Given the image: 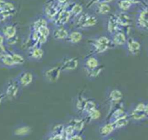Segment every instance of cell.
I'll list each match as a JSON object with an SVG mask.
<instances>
[{
	"label": "cell",
	"instance_id": "f1b7e54d",
	"mask_svg": "<svg viewBox=\"0 0 148 140\" xmlns=\"http://www.w3.org/2000/svg\"><path fill=\"white\" fill-rule=\"evenodd\" d=\"M127 112L122 103L118 105L114 108H113L110 112V115L108 118V120L110 121H114L115 120L124 115Z\"/></svg>",
	"mask_w": 148,
	"mask_h": 140
},
{
	"label": "cell",
	"instance_id": "ab89813d",
	"mask_svg": "<svg viewBox=\"0 0 148 140\" xmlns=\"http://www.w3.org/2000/svg\"><path fill=\"white\" fill-rule=\"evenodd\" d=\"M6 45V40L3 35L0 32V46Z\"/></svg>",
	"mask_w": 148,
	"mask_h": 140
},
{
	"label": "cell",
	"instance_id": "9c48e42d",
	"mask_svg": "<svg viewBox=\"0 0 148 140\" xmlns=\"http://www.w3.org/2000/svg\"><path fill=\"white\" fill-rule=\"evenodd\" d=\"M123 47L127 54L129 56H135L140 52L142 44L139 38L136 37L128 36L126 43Z\"/></svg>",
	"mask_w": 148,
	"mask_h": 140
},
{
	"label": "cell",
	"instance_id": "ffe728a7",
	"mask_svg": "<svg viewBox=\"0 0 148 140\" xmlns=\"http://www.w3.org/2000/svg\"><path fill=\"white\" fill-rule=\"evenodd\" d=\"M69 32L70 30L66 26H54L51 34L57 41H66Z\"/></svg>",
	"mask_w": 148,
	"mask_h": 140
},
{
	"label": "cell",
	"instance_id": "5b68a950",
	"mask_svg": "<svg viewBox=\"0 0 148 140\" xmlns=\"http://www.w3.org/2000/svg\"><path fill=\"white\" fill-rule=\"evenodd\" d=\"M0 32L3 35L8 46L14 45L17 42V28L16 25L9 22H5L0 28Z\"/></svg>",
	"mask_w": 148,
	"mask_h": 140
},
{
	"label": "cell",
	"instance_id": "ba28073f",
	"mask_svg": "<svg viewBox=\"0 0 148 140\" xmlns=\"http://www.w3.org/2000/svg\"><path fill=\"white\" fill-rule=\"evenodd\" d=\"M14 78L20 86L24 89L29 87L32 84L36 79V75L33 71L24 69L19 72Z\"/></svg>",
	"mask_w": 148,
	"mask_h": 140
},
{
	"label": "cell",
	"instance_id": "d590c367",
	"mask_svg": "<svg viewBox=\"0 0 148 140\" xmlns=\"http://www.w3.org/2000/svg\"><path fill=\"white\" fill-rule=\"evenodd\" d=\"M145 104H146V102H145V101H139L137 103L134 104L131 108L135 110L144 112Z\"/></svg>",
	"mask_w": 148,
	"mask_h": 140
},
{
	"label": "cell",
	"instance_id": "277c9868",
	"mask_svg": "<svg viewBox=\"0 0 148 140\" xmlns=\"http://www.w3.org/2000/svg\"><path fill=\"white\" fill-rule=\"evenodd\" d=\"M98 20L96 14L93 13L83 12L71 24L74 28L79 30H85L95 27Z\"/></svg>",
	"mask_w": 148,
	"mask_h": 140
},
{
	"label": "cell",
	"instance_id": "d6a6232c",
	"mask_svg": "<svg viewBox=\"0 0 148 140\" xmlns=\"http://www.w3.org/2000/svg\"><path fill=\"white\" fill-rule=\"evenodd\" d=\"M101 115V113L99 109L98 108L90 112L82 117H83L86 123H91L98 120L100 118Z\"/></svg>",
	"mask_w": 148,
	"mask_h": 140
},
{
	"label": "cell",
	"instance_id": "74e56055",
	"mask_svg": "<svg viewBox=\"0 0 148 140\" xmlns=\"http://www.w3.org/2000/svg\"><path fill=\"white\" fill-rule=\"evenodd\" d=\"M66 140H86V138L83 133H79L73 135L72 136L66 138Z\"/></svg>",
	"mask_w": 148,
	"mask_h": 140
},
{
	"label": "cell",
	"instance_id": "cb8c5ba5",
	"mask_svg": "<svg viewBox=\"0 0 148 140\" xmlns=\"http://www.w3.org/2000/svg\"><path fill=\"white\" fill-rule=\"evenodd\" d=\"M87 98L88 97L83 94H79L73 99L72 104L73 109L78 116L81 115Z\"/></svg>",
	"mask_w": 148,
	"mask_h": 140
},
{
	"label": "cell",
	"instance_id": "7402d4cb",
	"mask_svg": "<svg viewBox=\"0 0 148 140\" xmlns=\"http://www.w3.org/2000/svg\"><path fill=\"white\" fill-rule=\"evenodd\" d=\"M109 37L113 47L120 46L123 47L126 43L128 36L124 31L120 30L109 36Z\"/></svg>",
	"mask_w": 148,
	"mask_h": 140
},
{
	"label": "cell",
	"instance_id": "ac0fdd59",
	"mask_svg": "<svg viewBox=\"0 0 148 140\" xmlns=\"http://www.w3.org/2000/svg\"><path fill=\"white\" fill-rule=\"evenodd\" d=\"M116 131L113 123L108 120L101 123L98 127V134L102 138L111 136Z\"/></svg>",
	"mask_w": 148,
	"mask_h": 140
},
{
	"label": "cell",
	"instance_id": "44dd1931",
	"mask_svg": "<svg viewBox=\"0 0 148 140\" xmlns=\"http://www.w3.org/2000/svg\"><path fill=\"white\" fill-rule=\"evenodd\" d=\"M64 9L68 10L71 14V23H72L84 12V8L83 5L81 3L74 1L71 2L66 8Z\"/></svg>",
	"mask_w": 148,
	"mask_h": 140
},
{
	"label": "cell",
	"instance_id": "60d3db41",
	"mask_svg": "<svg viewBox=\"0 0 148 140\" xmlns=\"http://www.w3.org/2000/svg\"><path fill=\"white\" fill-rule=\"evenodd\" d=\"M5 101H6V99H5V97H4V95H3V94L2 93V92H1V93H0V108H1V106H2V104L3 103V102H4Z\"/></svg>",
	"mask_w": 148,
	"mask_h": 140
},
{
	"label": "cell",
	"instance_id": "d6986e66",
	"mask_svg": "<svg viewBox=\"0 0 148 140\" xmlns=\"http://www.w3.org/2000/svg\"><path fill=\"white\" fill-rule=\"evenodd\" d=\"M71 20L69 12L65 9H61L51 23L54 26H66L68 23H71Z\"/></svg>",
	"mask_w": 148,
	"mask_h": 140
},
{
	"label": "cell",
	"instance_id": "6da1fadb",
	"mask_svg": "<svg viewBox=\"0 0 148 140\" xmlns=\"http://www.w3.org/2000/svg\"><path fill=\"white\" fill-rule=\"evenodd\" d=\"M26 60L25 55L18 50H9L0 59V67L8 69L23 66Z\"/></svg>",
	"mask_w": 148,
	"mask_h": 140
},
{
	"label": "cell",
	"instance_id": "9a60e30c",
	"mask_svg": "<svg viewBox=\"0 0 148 140\" xmlns=\"http://www.w3.org/2000/svg\"><path fill=\"white\" fill-rule=\"evenodd\" d=\"M86 121L80 116L71 117L66 124L71 128L74 134L82 133L84 129Z\"/></svg>",
	"mask_w": 148,
	"mask_h": 140
},
{
	"label": "cell",
	"instance_id": "f546056e",
	"mask_svg": "<svg viewBox=\"0 0 148 140\" xmlns=\"http://www.w3.org/2000/svg\"><path fill=\"white\" fill-rule=\"evenodd\" d=\"M49 23V22L42 16V17L35 19L31 25L30 30L37 31L44 27L48 26Z\"/></svg>",
	"mask_w": 148,
	"mask_h": 140
},
{
	"label": "cell",
	"instance_id": "4dcf8cb0",
	"mask_svg": "<svg viewBox=\"0 0 148 140\" xmlns=\"http://www.w3.org/2000/svg\"><path fill=\"white\" fill-rule=\"evenodd\" d=\"M112 122L113 123L116 130L126 127L130 122V117L128 113V110L125 114L119 117L118 119H117L116 120H115L114 121H112Z\"/></svg>",
	"mask_w": 148,
	"mask_h": 140
},
{
	"label": "cell",
	"instance_id": "8fae6325",
	"mask_svg": "<svg viewBox=\"0 0 148 140\" xmlns=\"http://www.w3.org/2000/svg\"><path fill=\"white\" fill-rule=\"evenodd\" d=\"M136 27L141 31H148V7L138 9L135 17Z\"/></svg>",
	"mask_w": 148,
	"mask_h": 140
},
{
	"label": "cell",
	"instance_id": "e0dca14e",
	"mask_svg": "<svg viewBox=\"0 0 148 140\" xmlns=\"http://www.w3.org/2000/svg\"><path fill=\"white\" fill-rule=\"evenodd\" d=\"M100 65H101L98 56L92 53L86 56L82 62V66L84 72L95 69Z\"/></svg>",
	"mask_w": 148,
	"mask_h": 140
},
{
	"label": "cell",
	"instance_id": "836d02e7",
	"mask_svg": "<svg viewBox=\"0 0 148 140\" xmlns=\"http://www.w3.org/2000/svg\"><path fill=\"white\" fill-rule=\"evenodd\" d=\"M103 67L102 65H100L95 69L88 71H85L86 76L90 80H94L101 75L103 71Z\"/></svg>",
	"mask_w": 148,
	"mask_h": 140
},
{
	"label": "cell",
	"instance_id": "3957f363",
	"mask_svg": "<svg viewBox=\"0 0 148 140\" xmlns=\"http://www.w3.org/2000/svg\"><path fill=\"white\" fill-rule=\"evenodd\" d=\"M23 89L14 77L8 79L5 82L1 92L6 101H14L21 96Z\"/></svg>",
	"mask_w": 148,
	"mask_h": 140
},
{
	"label": "cell",
	"instance_id": "7a4b0ae2",
	"mask_svg": "<svg viewBox=\"0 0 148 140\" xmlns=\"http://www.w3.org/2000/svg\"><path fill=\"white\" fill-rule=\"evenodd\" d=\"M91 53L99 55L103 54L113 47L109 36L98 35L92 38L90 41Z\"/></svg>",
	"mask_w": 148,
	"mask_h": 140
},
{
	"label": "cell",
	"instance_id": "30bf717a",
	"mask_svg": "<svg viewBox=\"0 0 148 140\" xmlns=\"http://www.w3.org/2000/svg\"><path fill=\"white\" fill-rule=\"evenodd\" d=\"M103 27L109 36L121 30L114 14L106 16L103 20Z\"/></svg>",
	"mask_w": 148,
	"mask_h": 140
},
{
	"label": "cell",
	"instance_id": "7bdbcfd3",
	"mask_svg": "<svg viewBox=\"0 0 148 140\" xmlns=\"http://www.w3.org/2000/svg\"><path fill=\"white\" fill-rule=\"evenodd\" d=\"M101 140H115V139L114 138H113L112 137L110 136L108 137H106V138H103L101 139Z\"/></svg>",
	"mask_w": 148,
	"mask_h": 140
},
{
	"label": "cell",
	"instance_id": "d4e9b609",
	"mask_svg": "<svg viewBox=\"0 0 148 140\" xmlns=\"http://www.w3.org/2000/svg\"><path fill=\"white\" fill-rule=\"evenodd\" d=\"M128 113L130 121L134 123H141L148 119V117L145 112L137 111L130 108V110H128Z\"/></svg>",
	"mask_w": 148,
	"mask_h": 140
},
{
	"label": "cell",
	"instance_id": "5bb4252c",
	"mask_svg": "<svg viewBox=\"0 0 148 140\" xmlns=\"http://www.w3.org/2000/svg\"><path fill=\"white\" fill-rule=\"evenodd\" d=\"M26 58L32 62H40L45 56V51L42 46L31 45L27 49L25 54Z\"/></svg>",
	"mask_w": 148,
	"mask_h": 140
},
{
	"label": "cell",
	"instance_id": "ee69618b",
	"mask_svg": "<svg viewBox=\"0 0 148 140\" xmlns=\"http://www.w3.org/2000/svg\"><path fill=\"white\" fill-rule=\"evenodd\" d=\"M147 51H148V46H147Z\"/></svg>",
	"mask_w": 148,
	"mask_h": 140
},
{
	"label": "cell",
	"instance_id": "8992f818",
	"mask_svg": "<svg viewBox=\"0 0 148 140\" xmlns=\"http://www.w3.org/2000/svg\"><path fill=\"white\" fill-rule=\"evenodd\" d=\"M62 73L59 65L45 67L41 71L43 80L49 84H53L57 82L59 80Z\"/></svg>",
	"mask_w": 148,
	"mask_h": 140
},
{
	"label": "cell",
	"instance_id": "4fadbf2b",
	"mask_svg": "<svg viewBox=\"0 0 148 140\" xmlns=\"http://www.w3.org/2000/svg\"><path fill=\"white\" fill-rule=\"evenodd\" d=\"M32 128L26 123H20L16 124L12 130V135L17 138H25L31 135Z\"/></svg>",
	"mask_w": 148,
	"mask_h": 140
},
{
	"label": "cell",
	"instance_id": "b9f144b4",
	"mask_svg": "<svg viewBox=\"0 0 148 140\" xmlns=\"http://www.w3.org/2000/svg\"><path fill=\"white\" fill-rule=\"evenodd\" d=\"M144 112H145V113H146V115H147V116L148 117V102H146Z\"/></svg>",
	"mask_w": 148,
	"mask_h": 140
},
{
	"label": "cell",
	"instance_id": "52a82bcc",
	"mask_svg": "<svg viewBox=\"0 0 148 140\" xmlns=\"http://www.w3.org/2000/svg\"><path fill=\"white\" fill-rule=\"evenodd\" d=\"M61 9L54 0H47L42 6V16L51 23Z\"/></svg>",
	"mask_w": 148,
	"mask_h": 140
},
{
	"label": "cell",
	"instance_id": "4316f807",
	"mask_svg": "<svg viewBox=\"0 0 148 140\" xmlns=\"http://www.w3.org/2000/svg\"><path fill=\"white\" fill-rule=\"evenodd\" d=\"M114 14L116 16L121 29L124 28V27H128V26L130 25L131 23V19L127 12L119 10L116 13H114Z\"/></svg>",
	"mask_w": 148,
	"mask_h": 140
},
{
	"label": "cell",
	"instance_id": "e575fe53",
	"mask_svg": "<svg viewBox=\"0 0 148 140\" xmlns=\"http://www.w3.org/2000/svg\"><path fill=\"white\" fill-rule=\"evenodd\" d=\"M43 140H66V139L63 135L56 134L48 131L43 137Z\"/></svg>",
	"mask_w": 148,
	"mask_h": 140
},
{
	"label": "cell",
	"instance_id": "7c38bea8",
	"mask_svg": "<svg viewBox=\"0 0 148 140\" xmlns=\"http://www.w3.org/2000/svg\"><path fill=\"white\" fill-rule=\"evenodd\" d=\"M79 64V61L77 57L66 56L61 60L59 66L62 73H69L76 70Z\"/></svg>",
	"mask_w": 148,
	"mask_h": 140
},
{
	"label": "cell",
	"instance_id": "603a6c76",
	"mask_svg": "<svg viewBox=\"0 0 148 140\" xmlns=\"http://www.w3.org/2000/svg\"><path fill=\"white\" fill-rule=\"evenodd\" d=\"M93 13L98 16H108L111 10V7L108 2H99L91 6Z\"/></svg>",
	"mask_w": 148,
	"mask_h": 140
},
{
	"label": "cell",
	"instance_id": "1f68e13d",
	"mask_svg": "<svg viewBox=\"0 0 148 140\" xmlns=\"http://www.w3.org/2000/svg\"><path fill=\"white\" fill-rule=\"evenodd\" d=\"M136 4L132 0H119L117 2V6L119 11L127 12Z\"/></svg>",
	"mask_w": 148,
	"mask_h": 140
},
{
	"label": "cell",
	"instance_id": "2e32d148",
	"mask_svg": "<svg viewBox=\"0 0 148 140\" xmlns=\"http://www.w3.org/2000/svg\"><path fill=\"white\" fill-rule=\"evenodd\" d=\"M123 97L122 92L118 89H112L107 92L106 99L109 104L110 110L121 103Z\"/></svg>",
	"mask_w": 148,
	"mask_h": 140
},
{
	"label": "cell",
	"instance_id": "484cf974",
	"mask_svg": "<svg viewBox=\"0 0 148 140\" xmlns=\"http://www.w3.org/2000/svg\"><path fill=\"white\" fill-rule=\"evenodd\" d=\"M16 12L14 5L10 3L8 6L0 9V23H2L11 18Z\"/></svg>",
	"mask_w": 148,
	"mask_h": 140
},
{
	"label": "cell",
	"instance_id": "83f0119b",
	"mask_svg": "<svg viewBox=\"0 0 148 140\" xmlns=\"http://www.w3.org/2000/svg\"><path fill=\"white\" fill-rule=\"evenodd\" d=\"M83 35L80 30L74 29L70 30L66 42L72 45H76L79 43L83 39Z\"/></svg>",
	"mask_w": 148,
	"mask_h": 140
},
{
	"label": "cell",
	"instance_id": "8d00e7d4",
	"mask_svg": "<svg viewBox=\"0 0 148 140\" xmlns=\"http://www.w3.org/2000/svg\"><path fill=\"white\" fill-rule=\"evenodd\" d=\"M61 9L66 8L73 0H54Z\"/></svg>",
	"mask_w": 148,
	"mask_h": 140
},
{
	"label": "cell",
	"instance_id": "f35d334b",
	"mask_svg": "<svg viewBox=\"0 0 148 140\" xmlns=\"http://www.w3.org/2000/svg\"><path fill=\"white\" fill-rule=\"evenodd\" d=\"M9 50V46L7 45L0 46V59L5 55L6 54L8 51Z\"/></svg>",
	"mask_w": 148,
	"mask_h": 140
}]
</instances>
